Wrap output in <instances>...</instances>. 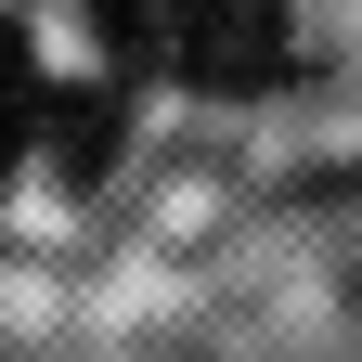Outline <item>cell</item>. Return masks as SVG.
<instances>
[{"instance_id":"6da1fadb","label":"cell","mask_w":362,"mask_h":362,"mask_svg":"<svg viewBox=\"0 0 362 362\" xmlns=\"http://www.w3.org/2000/svg\"><path fill=\"white\" fill-rule=\"evenodd\" d=\"M90 26L129 78H181V90H272L298 65L285 13L259 0H90Z\"/></svg>"},{"instance_id":"7a4b0ae2","label":"cell","mask_w":362,"mask_h":362,"mask_svg":"<svg viewBox=\"0 0 362 362\" xmlns=\"http://www.w3.org/2000/svg\"><path fill=\"white\" fill-rule=\"evenodd\" d=\"M117 90H39V143L65 156V181H90V168H117Z\"/></svg>"},{"instance_id":"3957f363","label":"cell","mask_w":362,"mask_h":362,"mask_svg":"<svg viewBox=\"0 0 362 362\" xmlns=\"http://www.w3.org/2000/svg\"><path fill=\"white\" fill-rule=\"evenodd\" d=\"M26 143H39V52H26V26H0V181Z\"/></svg>"}]
</instances>
